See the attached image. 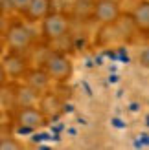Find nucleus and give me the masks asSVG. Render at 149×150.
Instances as JSON below:
<instances>
[{
  "instance_id": "nucleus-1",
  "label": "nucleus",
  "mask_w": 149,
  "mask_h": 150,
  "mask_svg": "<svg viewBox=\"0 0 149 150\" xmlns=\"http://www.w3.org/2000/svg\"><path fill=\"white\" fill-rule=\"evenodd\" d=\"M42 68L50 75V79L55 82H68L74 73L72 61L63 51H57V50H52L46 53V57L42 61Z\"/></svg>"
},
{
  "instance_id": "nucleus-2",
  "label": "nucleus",
  "mask_w": 149,
  "mask_h": 150,
  "mask_svg": "<svg viewBox=\"0 0 149 150\" xmlns=\"http://www.w3.org/2000/svg\"><path fill=\"white\" fill-rule=\"evenodd\" d=\"M35 40L33 31L29 29L28 24L24 22H11L7 29L4 31V42L9 48V51H20L24 53L32 48V44Z\"/></svg>"
},
{
  "instance_id": "nucleus-3",
  "label": "nucleus",
  "mask_w": 149,
  "mask_h": 150,
  "mask_svg": "<svg viewBox=\"0 0 149 150\" xmlns=\"http://www.w3.org/2000/svg\"><path fill=\"white\" fill-rule=\"evenodd\" d=\"M41 31L46 40H61L64 37H68L70 31V17L63 11H52L48 17L41 20Z\"/></svg>"
},
{
  "instance_id": "nucleus-4",
  "label": "nucleus",
  "mask_w": 149,
  "mask_h": 150,
  "mask_svg": "<svg viewBox=\"0 0 149 150\" xmlns=\"http://www.w3.org/2000/svg\"><path fill=\"white\" fill-rule=\"evenodd\" d=\"M15 121L24 130H37V128H42L48 123V119L44 117L39 106H22V108H17Z\"/></svg>"
},
{
  "instance_id": "nucleus-5",
  "label": "nucleus",
  "mask_w": 149,
  "mask_h": 150,
  "mask_svg": "<svg viewBox=\"0 0 149 150\" xmlns=\"http://www.w3.org/2000/svg\"><path fill=\"white\" fill-rule=\"evenodd\" d=\"M2 68H4L7 77L20 79V77H24V73L28 71L29 61L20 51H9V53H6L4 59H2Z\"/></svg>"
},
{
  "instance_id": "nucleus-6",
  "label": "nucleus",
  "mask_w": 149,
  "mask_h": 150,
  "mask_svg": "<svg viewBox=\"0 0 149 150\" xmlns=\"http://www.w3.org/2000/svg\"><path fill=\"white\" fill-rule=\"evenodd\" d=\"M120 6L118 0H96L92 18L98 20L100 24H112L120 17Z\"/></svg>"
},
{
  "instance_id": "nucleus-7",
  "label": "nucleus",
  "mask_w": 149,
  "mask_h": 150,
  "mask_svg": "<svg viewBox=\"0 0 149 150\" xmlns=\"http://www.w3.org/2000/svg\"><path fill=\"white\" fill-rule=\"evenodd\" d=\"M39 110L44 114V117L48 119H57L59 115L63 114V101L59 99V95L54 92H42L39 97V103H37Z\"/></svg>"
},
{
  "instance_id": "nucleus-8",
  "label": "nucleus",
  "mask_w": 149,
  "mask_h": 150,
  "mask_svg": "<svg viewBox=\"0 0 149 150\" xmlns=\"http://www.w3.org/2000/svg\"><path fill=\"white\" fill-rule=\"evenodd\" d=\"M54 11V0H29L26 11L22 13L28 22H41Z\"/></svg>"
},
{
  "instance_id": "nucleus-9",
  "label": "nucleus",
  "mask_w": 149,
  "mask_h": 150,
  "mask_svg": "<svg viewBox=\"0 0 149 150\" xmlns=\"http://www.w3.org/2000/svg\"><path fill=\"white\" fill-rule=\"evenodd\" d=\"M24 84L32 86L39 93H42L50 88L52 79H50V75L44 71V68H28V71L24 73Z\"/></svg>"
},
{
  "instance_id": "nucleus-10",
  "label": "nucleus",
  "mask_w": 149,
  "mask_h": 150,
  "mask_svg": "<svg viewBox=\"0 0 149 150\" xmlns=\"http://www.w3.org/2000/svg\"><path fill=\"white\" fill-rule=\"evenodd\" d=\"M41 93L33 90L28 84H20L15 86V108H22V106H37Z\"/></svg>"
},
{
  "instance_id": "nucleus-11",
  "label": "nucleus",
  "mask_w": 149,
  "mask_h": 150,
  "mask_svg": "<svg viewBox=\"0 0 149 150\" xmlns=\"http://www.w3.org/2000/svg\"><path fill=\"white\" fill-rule=\"evenodd\" d=\"M131 18L138 31H149V0H142L136 4V7L131 13Z\"/></svg>"
},
{
  "instance_id": "nucleus-12",
  "label": "nucleus",
  "mask_w": 149,
  "mask_h": 150,
  "mask_svg": "<svg viewBox=\"0 0 149 150\" xmlns=\"http://www.w3.org/2000/svg\"><path fill=\"white\" fill-rule=\"evenodd\" d=\"M96 0H72L70 4V15L77 20H90L94 13Z\"/></svg>"
},
{
  "instance_id": "nucleus-13",
  "label": "nucleus",
  "mask_w": 149,
  "mask_h": 150,
  "mask_svg": "<svg viewBox=\"0 0 149 150\" xmlns=\"http://www.w3.org/2000/svg\"><path fill=\"white\" fill-rule=\"evenodd\" d=\"M22 148V143L13 136H2L0 137V150H19Z\"/></svg>"
},
{
  "instance_id": "nucleus-14",
  "label": "nucleus",
  "mask_w": 149,
  "mask_h": 150,
  "mask_svg": "<svg viewBox=\"0 0 149 150\" xmlns=\"http://www.w3.org/2000/svg\"><path fill=\"white\" fill-rule=\"evenodd\" d=\"M7 4H9V7L13 11H19V13H24L26 7L29 4V0H7Z\"/></svg>"
},
{
  "instance_id": "nucleus-15",
  "label": "nucleus",
  "mask_w": 149,
  "mask_h": 150,
  "mask_svg": "<svg viewBox=\"0 0 149 150\" xmlns=\"http://www.w3.org/2000/svg\"><path fill=\"white\" fill-rule=\"evenodd\" d=\"M138 64L149 70V46L142 48V51L138 53Z\"/></svg>"
},
{
  "instance_id": "nucleus-16",
  "label": "nucleus",
  "mask_w": 149,
  "mask_h": 150,
  "mask_svg": "<svg viewBox=\"0 0 149 150\" xmlns=\"http://www.w3.org/2000/svg\"><path fill=\"white\" fill-rule=\"evenodd\" d=\"M7 26H9V20H7V17L0 11V35H4V31L7 29Z\"/></svg>"
},
{
  "instance_id": "nucleus-17",
  "label": "nucleus",
  "mask_w": 149,
  "mask_h": 150,
  "mask_svg": "<svg viewBox=\"0 0 149 150\" xmlns=\"http://www.w3.org/2000/svg\"><path fill=\"white\" fill-rule=\"evenodd\" d=\"M6 81H7V75H6V71L2 68V62H0V88L6 84Z\"/></svg>"
},
{
  "instance_id": "nucleus-18",
  "label": "nucleus",
  "mask_w": 149,
  "mask_h": 150,
  "mask_svg": "<svg viewBox=\"0 0 149 150\" xmlns=\"http://www.w3.org/2000/svg\"><path fill=\"white\" fill-rule=\"evenodd\" d=\"M2 50H4V39H2V35H0V53H2Z\"/></svg>"
},
{
  "instance_id": "nucleus-19",
  "label": "nucleus",
  "mask_w": 149,
  "mask_h": 150,
  "mask_svg": "<svg viewBox=\"0 0 149 150\" xmlns=\"http://www.w3.org/2000/svg\"><path fill=\"white\" fill-rule=\"evenodd\" d=\"M147 33H149V31H147Z\"/></svg>"
}]
</instances>
